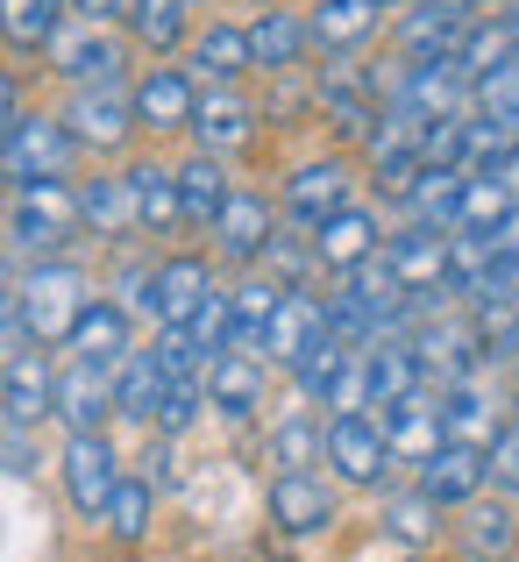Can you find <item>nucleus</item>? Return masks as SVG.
<instances>
[{
    "instance_id": "f257e3e1",
    "label": "nucleus",
    "mask_w": 519,
    "mask_h": 562,
    "mask_svg": "<svg viewBox=\"0 0 519 562\" xmlns=\"http://www.w3.org/2000/svg\"><path fill=\"white\" fill-rule=\"evenodd\" d=\"M22 335L36 349H50V342H71V328H79V314L93 306V292H86V271L79 263H65V257H36L22 278Z\"/></svg>"
},
{
    "instance_id": "f03ea898",
    "label": "nucleus",
    "mask_w": 519,
    "mask_h": 562,
    "mask_svg": "<svg viewBox=\"0 0 519 562\" xmlns=\"http://www.w3.org/2000/svg\"><path fill=\"white\" fill-rule=\"evenodd\" d=\"M79 228H86L79 186H65V179L14 186V206H8V243H14V249H29V257H50V249H65Z\"/></svg>"
},
{
    "instance_id": "7ed1b4c3",
    "label": "nucleus",
    "mask_w": 519,
    "mask_h": 562,
    "mask_svg": "<svg viewBox=\"0 0 519 562\" xmlns=\"http://www.w3.org/2000/svg\"><path fill=\"white\" fill-rule=\"evenodd\" d=\"M79 136L65 114H14V128L0 136V179L8 186H36V179H65Z\"/></svg>"
},
{
    "instance_id": "20e7f679",
    "label": "nucleus",
    "mask_w": 519,
    "mask_h": 562,
    "mask_svg": "<svg viewBox=\"0 0 519 562\" xmlns=\"http://www.w3.org/2000/svg\"><path fill=\"white\" fill-rule=\"evenodd\" d=\"M122 65H128V43L108 22H65L50 36V71L65 86H122Z\"/></svg>"
},
{
    "instance_id": "39448f33",
    "label": "nucleus",
    "mask_w": 519,
    "mask_h": 562,
    "mask_svg": "<svg viewBox=\"0 0 519 562\" xmlns=\"http://www.w3.org/2000/svg\"><path fill=\"white\" fill-rule=\"evenodd\" d=\"M65 122H71V136H79V150H100V157L128 150V136L143 128L136 122V93H122V86H71Z\"/></svg>"
},
{
    "instance_id": "423d86ee",
    "label": "nucleus",
    "mask_w": 519,
    "mask_h": 562,
    "mask_svg": "<svg viewBox=\"0 0 519 562\" xmlns=\"http://www.w3.org/2000/svg\"><path fill=\"white\" fill-rule=\"evenodd\" d=\"M57 470H65L71 513H86V520H100V513H108V498H114V484H122V456H114L108 435H65Z\"/></svg>"
},
{
    "instance_id": "0eeeda50",
    "label": "nucleus",
    "mask_w": 519,
    "mask_h": 562,
    "mask_svg": "<svg viewBox=\"0 0 519 562\" xmlns=\"http://www.w3.org/2000/svg\"><path fill=\"white\" fill-rule=\"evenodd\" d=\"M413 349H420V363H427V384H463V378H477V363H484V335H477V321H455V314H420L413 321Z\"/></svg>"
},
{
    "instance_id": "6e6552de",
    "label": "nucleus",
    "mask_w": 519,
    "mask_h": 562,
    "mask_svg": "<svg viewBox=\"0 0 519 562\" xmlns=\"http://www.w3.org/2000/svg\"><path fill=\"white\" fill-rule=\"evenodd\" d=\"M214 292H221V285H214V263L192 257V249H178V257L150 263V321H157V328H185V321L200 314Z\"/></svg>"
},
{
    "instance_id": "1a4fd4ad",
    "label": "nucleus",
    "mask_w": 519,
    "mask_h": 562,
    "mask_svg": "<svg viewBox=\"0 0 519 562\" xmlns=\"http://www.w3.org/2000/svg\"><path fill=\"white\" fill-rule=\"evenodd\" d=\"M328 463L342 484H384V470H392V441H384V420L377 413H335L328 420Z\"/></svg>"
},
{
    "instance_id": "9d476101",
    "label": "nucleus",
    "mask_w": 519,
    "mask_h": 562,
    "mask_svg": "<svg viewBox=\"0 0 519 562\" xmlns=\"http://www.w3.org/2000/svg\"><path fill=\"white\" fill-rule=\"evenodd\" d=\"M114 413V371L108 363H86L71 357L57 371V398H50V420H65V435H100Z\"/></svg>"
},
{
    "instance_id": "9b49d317",
    "label": "nucleus",
    "mask_w": 519,
    "mask_h": 562,
    "mask_svg": "<svg viewBox=\"0 0 519 562\" xmlns=\"http://www.w3.org/2000/svg\"><path fill=\"white\" fill-rule=\"evenodd\" d=\"M206 235H214L221 263H242V271H249V263H263V243L278 235V214H271V200H263V192H242V186H235L228 206L214 214V228H206Z\"/></svg>"
},
{
    "instance_id": "f8f14e48",
    "label": "nucleus",
    "mask_w": 519,
    "mask_h": 562,
    "mask_svg": "<svg viewBox=\"0 0 519 562\" xmlns=\"http://www.w3.org/2000/svg\"><path fill=\"white\" fill-rule=\"evenodd\" d=\"M50 398H57V371H50V357H43L36 342L14 349V357L0 363V420L36 427V420H50Z\"/></svg>"
},
{
    "instance_id": "ddd939ff",
    "label": "nucleus",
    "mask_w": 519,
    "mask_h": 562,
    "mask_svg": "<svg viewBox=\"0 0 519 562\" xmlns=\"http://www.w3.org/2000/svg\"><path fill=\"white\" fill-rule=\"evenodd\" d=\"M128 93H136V122L150 128V136L192 128V108H200V86H192V71H178V65H150Z\"/></svg>"
},
{
    "instance_id": "4468645a",
    "label": "nucleus",
    "mask_w": 519,
    "mask_h": 562,
    "mask_svg": "<svg viewBox=\"0 0 519 562\" xmlns=\"http://www.w3.org/2000/svg\"><path fill=\"white\" fill-rule=\"evenodd\" d=\"M484 484H492V463H484L477 441H441V449L420 463V492L435 498L441 513H449V506H470V498H484Z\"/></svg>"
},
{
    "instance_id": "2eb2a0df",
    "label": "nucleus",
    "mask_w": 519,
    "mask_h": 562,
    "mask_svg": "<svg viewBox=\"0 0 519 562\" xmlns=\"http://www.w3.org/2000/svg\"><path fill=\"white\" fill-rule=\"evenodd\" d=\"M320 335H328V300H314L306 285H285L271 328H263V363H285V371H292V363H300Z\"/></svg>"
},
{
    "instance_id": "dca6fc26",
    "label": "nucleus",
    "mask_w": 519,
    "mask_h": 562,
    "mask_svg": "<svg viewBox=\"0 0 519 562\" xmlns=\"http://www.w3.org/2000/svg\"><path fill=\"white\" fill-rule=\"evenodd\" d=\"M306 235H314V257H320V271H335V278H349L356 271V263H370V257H377V214H370V206H335V214L328 221H320V228H306Z\"/></svg>"
},
{
    "instance_id": "f3484780",
    "label": "nucleus",
    "mask_w": 519,
    "mask_h": 562,
    "mask_svg": "<svg viewBox=\"0 0 519 562\" xmlns=\"http://www.w3.org/2000/svg\"><path fill=\"white\" fill-rule=\"evenodd\" d=\"M377 420H384V441H392V463H413V470L449 441V427H441V398L427 392V384L413 398H398V406H384Z\"/></svg>"
},
{
    "instance_id": "a211bd4d",
    "label": "nucleus",
    "mask_w": 519,
    "mask_h": 562,
    "mask_svg": "<svg viewBox=\"0 0 519 562\" xmlns=\"http://www.w3.org/2000/svg\"><path fill=\"white\" fill-rule=\"evenodd\" d=\"M306 50H314V29H306V14L263 8L257 22H249V57H257L263 79H292V71L306 65Z\"/></svg>"
},
{
    "instance_id": "6ab92c4d",
    "label": "nucleus",
    "mask_w": 519,
    "mask_h": 562,
    "mask_svg": "<svg viewBox=\"0 0 519 562\" xmlns=\"http://www.w3.org/2000/svg\"><path fill=\"white\" fill-rule=\"evenodd\" d=\"M349 165L342 157H314V165H300L285 179V214H292V228H320V221L335 214V206H349Z\"/></svg>"
},
{
    "instance_id": "aec40b11",
    "label": "nucleus",
    "mask_w": 519,
    "mask_h": 562,
    "mask_svg": "<svg viewBox=\"0 0 519 562\" xmlns=\"http://www.w3.org/2000/svg\"><path fill=\"white\" fill-rule=\"evenodd\" d=\"M257 136V108H249L242 86H206L200 108H192V143L200 150H242V143Z\"/></svg>"
},
{
    "instance_id": "412c9836",
    "label": "nucleus",
    "mask_w": 519,
    "mask_h": 562,
    "mask_svg": "<svg viewBox=\"0 0 519 562\" xmlns=\"http://www.w3.org/2000/svg\"><path fill=\"white\" fill-rule=\"evenodd\" d=\"M384 257H392V271L406 278L413 300H420V292H449V228L413 221L406 235H392V243H384Z\"/></svg>"
},
{
    "instance_id": "4be33fe9",
    "label": "nucleus",
    "mask_w": 519,
    "mask_h": 562,
    "mask_svg": "<svg viewBox=\"0 0 519 562\" xmlns=\"http://www.w3.org/2000/svg\"><path fill=\"white\" fill-rule=\"evenodd\" d=\"M306 29H314V50L349 57V50H363V43L384 29V0H314Z\"/></svg>"
},
{
    "instance_id": "5701e85b",
    "label": "nucleus",
    "mask_w": 519,
    "mask_h": 562,
    "mask_svg": "<svg viewBox=\"0 0 519 562\" xmlns=\"http://www.w3.org/2000/svg\"><path fill=\"white\" fill-rule=\"evenodd\" d=\"M271 520L285 535H320L335 520V492L314 477V470H278L271 477Z\"/></svg>"
},
{
    "instance_id": "b1692460",
    "label": "nucleus",
    "mask_w": 519,
    "mask_h": 562,
    "mask_svg": "<svg viewBox=\"0 0 519 562\" xmlns=\"http://www.w3.org/2000/svg\"><path fill=\"white\" fill-rule=\"evenodd\" d=\"M206 406L228 413V420H249V413L263 406V357H249V349H221V357L206 363Z\"/></svg>"
},
{
    "instance_id": "393cba45",
    "label": "nucleus",
    "mask_w": 519,
    "mask_h": 562,
    "mask_svg": "<svg viewBox=\"0 0 519 562\" xmlns=\"http://www.w3.org/2000/svg\"><path fill=\"white\" fill-rule=\"evenodd\" d=\"M470 14L463 8H441V0H420V8L398 22V57H413V65H435V57H455V43H463Z\"/></svg>"
},
{
    "instance_id": "a878e982",
    "label": "nucleus",
    "mask_w": 519,
    "mask_h": 562,
    "mask_svg": "<svg viewBox=\"0 0 519 562\" xmlns=\"http://www.w3.org/2000/svg\"><path fill=\"white\" fill-rule=\"evenodd\" d=\"M512 50H519V22H512V14H484V22H470L463 43H455V71H463L470 93H477L492 71L512 65Z\"/></svg>"
},
{
    "instance_id": "bb28decb",
    "label": "nucleus",
    "mask_w": 519,
    "mask_h": 562,
    "mask_svg": "<svg viewBox=\"0 0 519 562\" xmlns=\"http://www.w3.org/2000/svg\"><path fill=\"white\" fill-rule=\"evenodd\" d=\"M79 214H86V235H100V243H128V235H143V214H136V192H128V171H122V179L79 186Z\"/></svg>"
},
{
    "instance_id": "cd10ccee",
    "label": "nucleus",
    "mask_w": 519,
    "mask_h": 562,
    "mask_svg": "<svg viewBox=\"0 0 519 562\" xmlns=\"http://www.w3.org/2000/svg\"><path fill=\"white\" fill-rule=\"evenodd\" d=\"M192 71H200L206 86H242V71H257V57H249V29L206 22L200 36H192Z\"/></svg>"
},
{
    "instance_id": "c85d7f7f",
    "label": "nucleus",
    "mask_w": 519,
    "mask_h": 562,
    "mask_svg": "<svg viewBox=\"0 0 519 562\" xmlns=\"http://www.w3.org/2000/svg\"><path fill=\"white\" fill-rule=\"evenodd\" d=\"M65 349H71V357H86V363H108V371H114V363L136 349V342H128V306H122V300H93V306L79 314V328H71Z\"/></svg>"
},
{
    "instance_id": "c756f323",
    "label": "nucleus",
    "mask_w": 519,
    "mask_h": 562,
    "mask_svg": "<svg viewBox=\"0 0 519 562\" xmlns=\"http://www.w3.org/2000/svg\"><path fill=\"white\" fill-rule=\"evenodd\" d=\"M455 535H463V549L477 555V562H512V549H519V513L506 506V498H470Z\"/></svg>"
},
{
    "instance_id": "7c9ffc66",
    "label": "nucleus",
    "mask_w": 519,
    "mask_h": 562,
    "mask_svg": "<svg viewBox=\"0 0 519 562\" xmlns=\"http://www.w3.org/2000/svg\"><path fill=\"white\" fill-rule=\"evenodd\" d=\"M165 392H171V378L157 371L150 349H128V357L114 363V413H122V420H143V427H150L157 406H165Z\"/></svg>"
},
{
    "instance_id": "2f4dec72",
    "label": "nucleus",
    "mask_w": 519,
    "mask_h": 562,
    "mask_svg": "<svg viewBox=\"0 0 519 562\" xmlns=\"http://www.w3.org/2000/svg\"><path fill=\"white\" fill-rule=\"evenodd\" d=\"M228 171H221L214 150H192L185 165H178V206H185V228H214V214L228 206Z\"/></svg>"
},
{
    "instance_id": "473e14b6",
    "label": "nucleus",
    "mask_w": 519,
    "mask_h": 562,
    "mask_svg": "<svg viewBox=\"0 0 519 562\" xmlns=\"http://www.w3.org/2000/svg\"><path fill=\"white\" fill-rule=\"evenodd\" d=\"M278 300H285V285H278L271 271H249L228 285V306H235V349H249V357H263V328H271Z\"/></svg>"
},
{
    "instance_id": "72a5a7b5",
    "label": "nucleus",
    "mask_w": 519,
    "mask_h": 562,
    "mask_svg": "<svg viewBox=\"0 0 519 562\" xmlns=\"http://www.w3.org/2000/svg\"><path fill=\"white\" fill-rule=\"evenodd\" d=\"M71 22V0H0V43L8 50H50V36Z\"/></svg>"
},
{
    "instance_id": "f704fd0d",
    "label": "nucleus",
    "mask_w": 519,
    "mask_h": 562,
    "mask_svg": "<svg viewBox=\"0 0 519 562\" xmlns=\"http://www.w3.org/2000/svg\"><path fill=\"white\" fill-rule=\"evenodd\" d=\"M128 192H136L143 235H178L185 206H178V171L171 165H128Z\"/></svg>"
},
{
    "instance_id": "c9c22d12",
    "label": "nucleus",
    "mask_w": 519,
    "mask_h": 562,
    "mask_svg": "<svg viewBox=\"0 0 519 562\" xmlns=\"http://www.w3.org/2000/svg\"><path fill=\"white\" fill-rule=\"evenodd\" d=\"M463 186H470L463 165H420V179H413V192H406V214L427 221V228H455Z\"/></svg>"
},
{
    "instance_id": "e433bc0d",
    "label": "nucleus",
    "mask_w": 519,
    "mask_h": 562,
    "mask_svg": "<svg viewBox=\"0 0 519 562\" xmlns=\"http://www.w3.org/2000/svg\"><path fill=\"white\" fill-rule=\"evenodd\" d=\"M441 427H449V441H492L498 427V413H492V398H484V384L477 378H463V384H449V392H441Z\"/></svg>"
},
{
    "instance_id": "4c0bfd02",
    "label": "nucleus",
    "mask_w": 519,
    "mask_h": 562,
    "mask_svg": "<svg viewBox=\"0 0 519 562\" xmlns=\"http://www.w3.org/2000/svg\"><path fill=\"white\" fill-rule=\"evenodd\" d=\"M185 8L192 0H128L122 22H128V36H136L150 57H171L178 43H185Z\"/></svg>"
},
{
    "instance_id": "58836bf2",
    "label": "nucleus",
    "mask_w": 519,
    "mask_h": 562,
    "mask_svg": "<svg viewBox=\"0 0 519 562\" xmlns=\"http://www.w3.org/2000/svg\"><path fill=\"white\" fill-rule=\"evenodd\" d=\"M512 179L506 171H470V186H463V206H455V228H477V235H492L498 221L512 214Z\"/></svg>"
},
{
    "instance_id": "ea45409f",
    "label": "nucleus",
    "mask_w": 519,
    "mask_h": 562,
    "mask_svg": "<svg viewBox=\"0 0 519 562\" xmlns=\"http://www.w3.org/2000/svg\"><path fill=\"white\" fill-rule=\"evenodd\" d=\"M150 513H157V484L150 477H122L108 498V513H100V527H108L114 541H143L150 535Z\"/></svg>"
},
{
    "instance_id": "a19ab883",
    "label": "nucleus",
    "mask_w": 519,
    "mask_h": 562,
    "mask_svg": "<svg viewBox=\"0 0 519 562\" xmlns=\"http://www.w3.org/2000/svg\"><path fill=\"white\" fill-rule=\"evenodd\" d=\"M349 357H356V349H349V342H342V335H335V328H328V335H320V342H314V349H306V357H300V363H292V384H300V392H306V398H328V392H335V378H342V371H349Z\"/></svg>"
},
{
    "instance_id": "79ce46f5",
    "label": "nucleus",
    "mask_w": 519,
    "mask_h": 562,
    "mask_svg": "<svg viewBox=\"0 0 519 562\" xmlns=\"http://www.w3.org/2000/svg\"><path fill=\"white\" fill-rule=\"evenodd\" d=\"M435 527H441V506L413 484V492H398V498H384V535L392 541H406V549H420V541H435Z\"/></svg>"
},
{
    "instance_id": "37998d69",
    "label": "nucleus",
    "mask_w": 519,
    "mask_h": 562,
    "mask_svg": "<svg viewBox=\"0 0 519 562\" xmlns=\"http://www.w3.org/2000/svg\"><path fill=\"white\" fill-rule=\"evenodd\" d=\"M320 456H328V427H320V420H306V413L278 420V435H271V463H285V470H314Z\"/></svg>"
},
{
    "instance_id": "c03bdc74",
    "label": "nucleus",
    "mask_w": 519,
    "mask_h": 562,
    "mask_svg": "<svg viewBox=\"0 0 519 562\" xmlns=\"http://www.w3.org/2000/svg\"><path fill=\"white\" fill-rule=\"evenodd\" d=\"M263 271H271L278 285H306V271H320L314 235H271V243H263Z\"/></svg>"
},
{
    "instance_id": "a18cd8bd",
    "label": "nucleus",
    "mask_w": 519,
    "mask_h": 562,
    "mask_svg": "<svg viewBox=\"0 0 519 562\" xmlns=\"http://www.w3.org/2000/svg\"><path fill=\"white\" fill-rule=\"evenodd\" d=\"M200 413H206V378H171V392H165V406H157V435H185V427L192 420H200Z\"/></svg>"
},
{
    "instance_id": "49530a36",
    "label": "nucleus",
    "mask_w": 519,
    "mask_h": 562,
    "mask_svg": "<svg viewBox=\"0 0 519 562\" xmlns=\"http://www.w3.org/2000/svg\"><path fill=\"white\" fill-rule=\"evenodd\" d=\"M150 357H157V371H165V378H206V357H200V342H192L185 328H157Z\"/></svg>"
},
{
    "instance_id": "de8ad7c7",
    "label": "nucleus",
    "mask_w": 519,
    "mask_h": 562,
    "mask_svg": "<svg viewBox=\"0 0 519 562\" xmlns=\"http://www.w3.org/2000/svg\"><path fill=\"white\" fill-rule=\"evenodd\" d=\"M484 463H492V492L519 498V420H506L492 441H484Z\"/></svg>"
},
{
    "instance_id": "09e8293b",
    "label": "nucleus",
    "mask_w": 519,
    "mask_h": 562,
    "mask_svg": "<svg viewBox=\"0 0 519 562\" xmlns=\"http://www.w3.org/2000/svg\"><path fill=\"white\" fill-rule=\"evenodd\" d=\"M29 435H36V427L0 420V470H8V477H29V470H36V449H29Z\"/></svg>"
},
{
    "instance_id": "8fccbe9b",
    "label": "nucleus",
    "mask_w": 519,
    "mask_h": 562,
    "mask_svg": "<svg viewBox=\"0 0 519 562\" xmlns=\"http://www.w3.org/2000/svg\"><path fill=\"white\" fill-rule=\"evenodd\" d=\"M0 342H29L22 335V285L0 271Z\"/></svg>"
},
{
    "instance_id": "3c124183",
    "label": "nucleus",
    "mask_w": 519,
    "mask_h": 562,
    "mask_svg": "<svg viewBox=\"0 0 519 562\" xmlns=\"http://www.w3.org/2000/svg\"><path fill=\"white\" fill-rule=\"evenodd\" d=\"M71 14L79 22H114V14H128V0H71Z\"/></svg>"
},
{
    "instance_id": "603ef678",
    "label": "nucleus",
    "mask_w": 519,
    "mask_h": 562,
    "mask_svg": "<svg viewBox=\"0 0 519 562\" xmlns=\"http://www.w3.org/2000/svg\"><path fill=\"white\" fill-rule=\"evenodd\" d=\"M492 249H498V257H519V206H512V214L492 228Z\"/></svg>"
},
{
    "instance_id": "864d4df0",
    "label": "nucleus",
    "mask_w": 519,
    "mask_h": 562,
    "mask_svg": "<svg viewBox=\"0 0 519 562\" xmlns=\"http://www.w3.org/2000/svg\"><path fill=\"white\" fill-rule=\"evenodd\" d=\"M8 128H14V79L0 71V136H8Z\"/></svg>"
},
{
    "instance_id": "5fc2aeb1",
    "label": "nucleus",
    "mask_w": 519,
    "mask_h": 562,
    "mask_svg": "<svg viewBox=\"0 0 519 562\" xmlns=\"http://www.w3.org/2000/svg\"><path fill=\"white\" fill-rule=\"evenodd\" d=\"M498 14H512V22H519V0H498Z\"/></svg>"
},
{
    "instance_id": "6e6d98bb",
    "label": "nucleus",
    "mask_w": 519,
    "mask_h": 562,
    "mask_svg": "<svg viewBox=\"0 0 519 562\" xmlns=\"http://www.w3.org/2000/svg\"><path fill=\"white\" fill-rule=\"evenodd\" d=\"M512 420H519V384H512Z\"/></svg>"
},
{
    "instance_id": "4d7b16f0",
    "label": "nucleus",
    "mask_w": 519,
    "mask_h": 562,
    "mask_svg": "<svg viewBox=\"0 0 519 562\" xmlns=\"http://www.w3.org/2000/svg\"><path fill=\"white\" fill-rule=\"evenodd\" d=\"M257 8H278V0H257Z\"/></svg>"
},
{
    "instance_id": "13d9d810",
    "label": "nucleus",
    "mask_w": 519,
    "mask_h": 562,
    "mask_svg": "<svg viewBox=\"0 0 519 562\" xmlns=\"http://www.w3.org/2000/svg\"><path fill=\"white\" fill-rule=\"evenodd\" d=\"M192 8H200V0H192Z\"/></svg>"
},
{
    "instance_id": "bf43d9fd",
    "label": "nucleus",
    "mask_w": 519,
    "mask_h": 562,
    "mask_svg": "<svg viewBox=\"0 0 519 562\" xmlns=\"http://www.w3.org/2000/svg\"><path fill=\"white\" fill-rule=\"evenodd\" d=\"M384 8H392V0H384Z\"/></svg>"
}]
</instances>
